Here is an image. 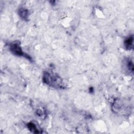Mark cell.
I'll return each mask as SVG.
<instances>
[{
    "instance_id": "obj_3",
    "label": "cell",
    "mask_w": 134,
    "mask_h": 134,
    "mask_svg": "<svg viewBox=\"0 0 134 134\" xmlns=\"http://www.w3.org/2000/svg\"><path fill=\"white\" fill-rule=\"evenodd\" d=\"M125 47L127 48V49H131V47H132L133 46V38L132 37H130L129 38L127 39V40L125 41Z\"/></svg>"
},
{
    "instance_id": "obj_4",
    "label": "cell",
    "mask_w": 134,
    "mask_h": 134,
    "mask_svg": "<svg viewBox=\"0 0 134 134\" xmlns=\"http://www.w3.org/2000/svg\"><path fill=\"white\" fill-rule=\"evenodd\" d=\"M19 14L22 17L25 18L27 17V12L26 10H21L19 12Z\"/></svg>"
},
{
    "instance_id": "obj_2",
    "label": "cell",
    "mask_w": 134,
    "mask_h": 134,
    "mask_svg": "<svg viewBox=\"0 0 134 134\" xmlns=\"http://www.w3.org/2000/svg\"><path fill=\"white\" fill-rule=\"evenodd\" d=\"M11 47L12 51L14 53H15V54L17 55H22L23 52L22 51V50L17 44H14L11 46Z\"/></svg>"
},
{
    "instance_id": "obj_1",
    "label": "cell",
    "mask_w": 134,
    "mask_h": 134,
    "mask_svg": "<svg viewBox=\"0 0 134 134\" xmlns=\"http://www.w3.org/2000/svg\"><path fill=\"white\" fill-rule=\"evenodd\" d=\"M44 80L45 83L53 87L61 88L62 82L59 77L54 75H51L49 73H46L44 77Z\"/></svg>"
}]
</instances>
